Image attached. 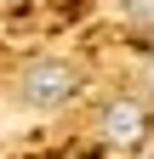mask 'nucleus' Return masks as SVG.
<instances>
[{
	"label": "nucleus",
	"instance_id": "obj_2",
	"mask_svg": "<svg viewBox=\"0 0 154 159\" xmlns=\"http://www.w3.org/2000/svg\"><path fill=\"white\" fill-rule=\"evenodd\" d=\"M97 136L103 142H137L143 136V108L137 102H108L97 114Z\"/></svg>",
	"mask_w": 154,
	"mask_h": 159
},
{
	"label": "nucleus",
	"instance_id": "obj_3",
	"mask_svg": "<svg viewBox=\"0 0 154 159\" xmlns=\"http://www.w3.org/2000/svg\"><path fill=\"white\" fill-rule=\"evenodd\" d=\"M131 23H154V0H120Z\"/></svg>",
	"mask_w": 154,
	"mask_h": 159
},
{
	"label": "nucleus",
	"instance_id": "obj_4",
	"mask_svg": "<svg viewBox=\"0 0 154 159\" xmlns=\"http://www.w3.org/2000/svg\"><path fill=\"white\" fill-rule=\"evenodd\" d=\"M6 6H23V0H6Z\"/></svg>",
	"mask_w": 154,
	"mask_h": 159
},
{
	"label": "nucleus",
	"instance_id": "obj_1",
	"mask_svg": "<svg viewBox=\"0 0 154 159\" xmlns=\"http://www.w3.org/2000/svg\"><path fill=\"white\" fill-rule=\"evenodd\" d=\"M23 97H29L34 108H57V102H69V97H74V68L57 63V57L29 63V68H23Z\"/></svg>",
	"mask_w": 154,
	"mask_h": 159
}]
</instances>
